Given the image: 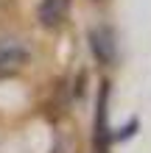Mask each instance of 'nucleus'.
<instances>
[{"instance_id":"1","label":"nucleus","mask_w":151,"mask_h":153,"mask_svg":"<svg viewBox=\"0 0 151 153\" xmlns=\"http://www.w3.org/2000/svg\"><path fill=\"white\" fill-rule=\"evenodd\" d=\"M109 78L98 81L95 95V111H92V134H90V153H112V125H109Z\"/></svg>"},{"instance_id":"2","label":"nucleus","mask_w":151,"mask_h":153,"mask_svg":"<svg viewBox=\"0 0 151 153\" xmlns=\"http://www.w3.org/2000/svg\"><path fill=\"white\" fill-rule=\"evenodd\" d=\"M31 61L28 45L17 36H0V81L20 75Z\"/></svg>"},{"instance_id":"3","label":"nucleus","mask_w":151,"mask_h":153,"mask_svg":"<svg viewBox=\"0 0 151 153\" xmlns=\"http://www.w3.org/2000/svg\"><path fill=\"white\" fill-rule=\"evenodd\" d=\"M87 42H90V50L98 64L112 67L118 61V33H115L112 25H92L90 33H87Z\"/></svg>"},{"instance_id":"4","label":"nucleus","mask_w":151,"mask_h":153,"mask_svg":"<svg viewBox=\"0 0 151 153\" xmlns=\"http://www.w3.org/2000/svg\"><path fill=\"white\" fill-rule=\"evenodd\" d=\"M70 3H73V0H39V11H37L39 25L45 31H59L62 25L67 22Z\"/></svg>"},{"instance_id":"5","label":"nucleus","mask_w":151,"mask_h":153,"mask_svg":"<svg viewBox=\"0 0 151 153\" xmlns=\"http://www.w3.org/2000/svg\"><path fill=\"white\" fill-rule=\"evenodd\" d=\"M50 153H78V137H73V134H67V131H62L56 142H53V148Z\"/></svg>"},{"instance_id":"6","label":"nucleus","mask_w":151,"mask_h":153,"mask_svg":"<svg viewBox=\"0 0 151 153\" xmlns=\"http://www.w3.org/2000/svg\"><path fill=\"white\" fill-rule=\"evenodd\" d=\"M137 128H140V120H137V117H131L126 125H120V128H112V142H129V139L137 134Z\"/></svg>"},{"instance_id":"7","label":"nucleus","mask_w":151,"mask_h":153,"mask_svg":"<svg viewBox=\"0 0 151 153\" xmlns=\"http://www.w3.org/2000/svg\"><path fill=\"white\" fill-rule=\"evenodd\" d=\"M84 89H87V70H78V81H73L76 100H81V97H84Z\"/></svg>"}]
</instances>
